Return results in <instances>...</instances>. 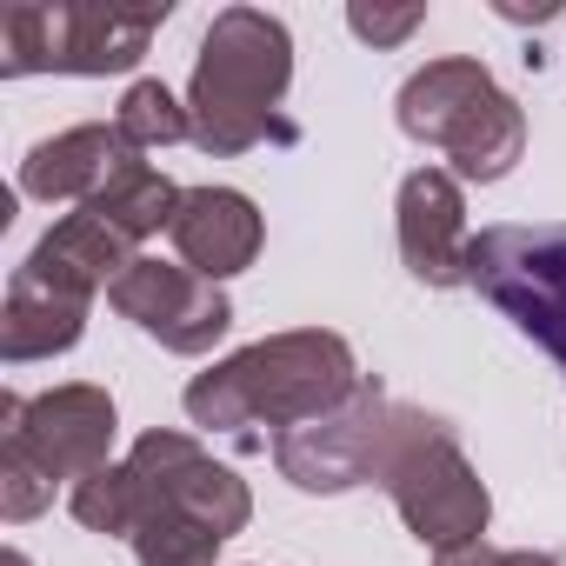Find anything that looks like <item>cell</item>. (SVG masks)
<instances>
[{"mask_svg": "<svg viewBox=\"0 0 566 566\" xmlns=\"http://www.w3.org/2000/svg\"><path fill=\"white\" fill-rule=\"evenodd\" d=\"M374 480L394 493V506H400V520L413 526L420 546L447 553V546L486 539L493 500H486L480 473L467 467L460 440L447 433V420H433L420 407H394L380 460H374Z\"/></svg>", "mask_w": 566, "mask_h": 566, "instance_id": "obj_4", "label": "cell"}, {"mask_svg": "<svg viewBox=\"0 0 566 566\" xmlns=\"http://www.w3.org/2000/svg\"><path fill=\"white\" fill-rule=\"evenodd\" d=\"M74 520L87 533L134 539L140 566H213L220 539H233L253 513L233 467H220L187 433H140L120 467H101L74 486Z\"/></svg>", "mask_w": 566, "mask_h": 566, "instance_id": "obj_1", "label": "cell"}, {"mask_svg": "<svg viewBox=\"0 0 566 566\" xmlns=\"http://www.w3.org/2000/svg\"><path fill=\"white\" fill-rule=\"evenodd\" d=\"M467 287H480L526 340H539L566 367V220L473 233Z\"/></svg>", "mask_w": 566, "mask_h": 566, "instance_id": "obj_7", "label": "cell"}, {"mask_svg": "<svg viewBox=\"0 0 566 566\" xmlns=\"http://www.w3.org/2000/svg\"><path fill=\"white\" fill-rule=\"evenodd\" d=\"M87 327V301H67V294H48L34 287L28 273L8 280V307H0V354L14 367L21 360H48V354H67Z\"/></svg>", "mask_w": 566, "mask_h": 566, "instance_id": "obj_15", "label": "cell"}, {"mask_svg": "<svg viewBox=\"0 0 566 566\" xmlns=\"http://www.w3.org/2000/svg\"><path fill=\"white\" fill-rule=\"evenodd\" d=\"M41 506H54L48 467H41L14 433H0V513H8V520H34Z\"/></svg>", "mask_w": 566, "mask_h": 566, "instance_id": "obj_18", "label": "cell"}, {"mask_svg": "<svg viewBox=\"0 0 566 566\" xmlns=\"http://www.w3.org/2000/svg\"><path fill=\"white\" fill-rule=\"evenodd\" d=\"M467 207L447 167H420L400 180V253L420 287H467Z\"/></svg>", "mask_w": 566, "mask_h": 566, "instance_id": "obj_11", "label": "cell"}, {"mask_svg": "<svg viewBox=\"0 0 566 566\" xmlns=\"http://www.w3.org/2000/svg\"><path fill=\"white\" fill-rule=\"evenodd\" d=\"M107 301H114V314H127L140 334H154L174 354H207L233 327V307L213 280H200L193 266H174V260H147V253L107 287Z\"/></svg>", "mask_w": 566, "mask_h": 566, "instance_id": "obj_10", "label": "cell"}, {"mask_svg": "<svg viewBox=\"0 0 566 566\" xmlns=\"http://www.w3.org/2000/svg\"><path fill=\"white\" fill-rule=\"evenodd\" d=\"M87 213L94 220H107L120 240H147V233H160V227H174V213H180V187L160 174V167H147L140 154L87 200Z\"/></svg>", "mask_w": 566, "mask_h": 566, "instance_id": "obj_16", "label": "cell"}, {"mask_svg": "<svg viewBox=\"0 0 566 566\" xmlns=\"http://www.w3.org/2000/svg\"><path fill=\"white\" fill-rule=\"evenodd\" d=\"M433 566H500V553H493L486 539H467V546H447V553H433Z\"/></svg>", "mask_w": 566, "mask_h": 566, "instance_id": "obj_20", "label": "cell"}, {"mask_svg": "<svg viewBox=\"0 0 566 566\" xmlns=\"http://www.w3.org/2000/svg\"><path fill=\"white\" fill-rule=\"evenodd\" d=\"M167 233H174L180 260L220 287L227 273L253 266V253H260V207L233 187H187Z\"/></svg>", "mask_w": 566, "mask_h": 566, "instance_id": "obj_13", "label": "cell"}, {"mask_svg": "<svg viewBox=\"0 0 566 566\" xmlns=\"http://www.w3.org/2000/svg\"><path fill=\"white\" fill-rule=\"evenodd\" d=\"M354 387H360L354 347L340 334L301 327V334L253 340L233 360L207 367L187 387V420L207 427V433H240V440H253L247 427H280L287 433V427H307V420L334 413Z\"/></svg>", "mask_w": 566, "mask_h": 566, "instance_id": "obj_2", "label": "cell"}, {"mask_svg": "<svg viewBox=\"0 0 566 566\" xmlns=\"http://www.w3.org/2000/svg\"><path fill=\"white\" fill-rule=\"evenodd\" d=\"M167 8H101V0H14L0 8V74H127L160 34Z\"/></svg>", "mask_w": 566, "mask_h": 566, "instance_id": "obj_6", "label": "cell"}, {"mask_svg": "<svg viewBox=\"0 0 566 566\" xmlns=\"http://www.w3.org/2000/svg\"><path fill=\"white\" fill-rule=\"evenodd\" d=\"M387 420H394L387 387H380V380H360L334 413H321V420H307V427H287V433H273V467L287 473L301 493H347V486L374 480Z\"/></svg>", "mask_w": 566, "mask_h": 566, "instance_id": "obj_8", "label": "cell"}, {"mask_svg": "<svg viewBox=\"0 0 566 566\" xmlns=\"http://www.w3.org/2000/svg\"><path fill=\"white\" fill-rule=\"evenodd\" d=\"M500 566H559L553 553H500Z\"/></svg>", "mask_w": 566, "mask_h": 566, "instance_id": "obj_21", "label": "cell"}, {"mask_svg": "<svg viewBox=\"0 0 566 566\" xmlns=\"http://www.w3.org/2000/svg\"><path fill=\"white\" fill-rule=\"evenodd\" d=\"M114 427H120V420H114L107 387H87V380L48 387V394H34V400H21V394L0 400V433H14V440L48 467V480H74V486L107 467Z\"/></svg>", "mask_w": 566, "mask_h": 566, "instance_id": "obj_9", "label": "cell"}, {"mask_svg": "<svg viewBox=\"0 0 566 566\" xmlns=\"http://www.w3.org/2000/svg\"><path fill=\"white\" fill-rule=\"evenodd\" d=\"M114 127H120V140H127L134 154H147V147H174V140H193L187 107H180L160 81H134L127 101H120V114H114Z\"/></svg>", "mask_w": 566, "mask_h": 566, "instance_id": "obj_17", "label": "cell"}, {"mask_svg": "<svg viewBox=\"0 0 566 566\" xmlns=\"http://www.w3.org/2000/svg\"><path fill=\"white\" fill-rule=\"evenodd\" d=\"M0 566H34V559H28V553H8V559H0Z\"/></svg>", "mask_w": 566, "mask_h": 566, "instance_id": "obj_22", "label": "cell"}, {"mask_svg": "<svg viewBox=\"0 0 566 566\" xmlns=\"http://www.w3.org/2000/svg\"><path fill=\"white\" fill-rule=\"evenodd\" d=\"M347 21H354V34H360V41L394 48V41H407V34L427 21V8H394V14H387V8H354Z\"/></svg>", "mask_w": 566, "mask_h": 566, "instance_id": "obj_19", "label": "cell"}, {"mask_svg": "<svg viewBox=\"0 0 566 566\" xmlns=\"http://www.w3.org/2000/svg\"><path fill=\"white\" fill-rule=\"evenodd\" d=\"M134 260H140L134 240H120L107 220H94V213L81 207V213H67L54 233H41V247H34L14 273H28L34 287H48V294L94 301L101 287H114V280H120Z\"/></svg>", "mask_w": 566, "mask_h": 566, "instance_id": "obj_12", "label": "cell"}, {"mask_svg": "<svg viewBox=\"0 0 566 566\" xmlns=\"http://www.w3.org/2000/svg\"><path fill=\"white\" fill-rule=\"evenodd\" d=\"M134 160V147L120 140V127H67L54 140H41L28 160H21V193L34 200H94L120 167Z\"/></svg>", "mask_w": 566, "mask_h": 566, "instance_id": "obj_14", "label": "cell"}, {"mask_svg": "<svg viewBox=\"0 0 566 566\" xmlns=\"http://www.w3.org/2000/svg\"><path fill=\"white\" fill-rule=\"evenodd\" d=\"M400 127L420 147H440L460 180H506L526 154L520 107L493 87L480 61H433L400 87Z\"/></svg>", "mask_w": 566, "mask_h": 566, "instance_id": "obj_5", "label": "cell"}, {"mask_svg": "<svg viewBox=\"0 0 566 566\" xmlns=\"http://www.w3.org/2000/svg\"><path fill=\"white\" fill-rule=\"evenodd\" d=\"M294 81V41L273 14L227 8L193 61L187 87V120L193 147L207 154H247L260 140H301L294 120H280V94Z\"/></svg>", "mask_w": 566, "mask_h": 566, "instance_id": "obj_3", "label": "cell"}]
</instances>
